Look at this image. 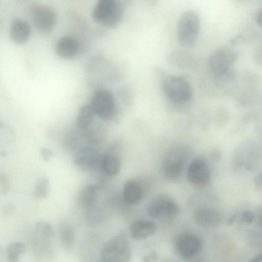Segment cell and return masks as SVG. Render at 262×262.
Returning a JSON list of instances; mask_svg holds the SVG:
<instances>
[{"mask_svg": "<svg viewBox=\"0 0 262 262\" xmlns=\"http://www.w3.org/2000/svg\"><path fill=\"white\" fill-rule=\"evenodd\" d=\"M54 239V230L50 223L39 221L35 224L31 243L33 253L37 258H50L52 256Z\"/></svg>", "mask_w": 262, "mask_h": 262, "instance_id": "6da1fadb", "label": "cell"}, {"mask_svg": "<svg viewBox=\"0 0 262 262\" xmlns=\"http://www.w3.org/2000/svg\"><path fill=\"white\" fill-rule=\"evenodd\" d=\"M124 12L122 3L118 0H98L92 12L93 19L106 28L116 27Z\"/></svg>", "mask_w": 262, "mask_h": 262, "instance_id": "7a4b0ae2", "label": "cell"}, {"mask_svg": "<svg viewBox=\"0 0 262 262\" xmlns=\"http://www.w3.org/2000/svg\"><path fill=\"white\" fill-rule=\"evenodd\" d=\"M200 28L199 16L194 11H185L180 17L177 26V37L183 47L193 46L198 37Z\"/></svg>", "mask_w": 262, "mask_h": 262, "instance_id": "3957f363", "label": "cell"}, {"mask_svg": "<svg viewBox=\"0 0 262 262\" xmlns=\"http://www.w3.org/2000/svg\"><path fill=\"white\" fill-rule=\"evenodd\" d=\"M132 257V250L128 241L123 235H115L103 245L100 254L103 261L126 262Z\"/></svg>", "mask_w": 262, "mask_h": 262, "instance_id": "277c9868", "label": "cell"}, {"mask_svg": "<svg viewBox=\"0 0 262 262\" xmlns=\"http://www.w3.org/2000/svg\"><path fill=\"white\" fill-rule=\"evenodd\" d=\"M162 90L169 100L178 104L186 103L192 97L190 84L180 76L171 75L166 77L162 82Z\"/></svg>", "mask_w": 262, "mask_h": 262, "instance_id": "5b68a950", "label": "cell"}, {"mask_svg": "<svg viewBox=\"0 0 262 262\" xmlns=\"http://www.w3.org/2000/svg\"><path fill=\"white\" fill-rule=\"evenodd\" d=\"M188 156L189 151L184 146H177L170 149L163 161L164 175L170 180L178 179L182 173Z\"/></svg>", "mask_w": 262, "mask_h": 262, "instance_id": "8992f818", "label": "cell"}, {"mask_svg": "<svg viewBox=\"0 0 262 262\" xmlns=\"http://www.w3.org/2000/svg\"><path fill=\"white\" fill-rule=\"evenodd\" d=\"M180 212L177 202L171 197L160 195L152 200L147 207V213L151 217L161 221L175 219Z\"/></svg>", "mask_w": 262, "mask_h": 262, "instance_id": "52a82bcc", "label": "cell"}, {"mask_svg": "<svg viewBox=\"0 0 262 262\" xmlns=\"http://www.w3.org/2000/svg\"><path fill=\"white\" fill-rule=\"evenodd\" d=\"M238 57V53L232 49L227 47L219 48L209 57V69L214 75L222 76L226 74Z\"/></svg>", "mask_w": 262, "mask_h": 262, "instance_id": "ba28073f", "label": "cell"}, {"mask_svg": "<svg viewBox=\"0 0 262 262\" xmlns=\"http://www.w3.org/2000/svg\"><path fill=\"white\" fill-rule=\"evenodd\" d=\"M30 16L35 27L45 33L52 31L57 21V14L55 10L47 5H32L30 8Z\"/></svg>", "mask_w": 262, "mask_h": 262, "instance_id": "9c48e42d", "label": "cell"}, {"mask_svg": "<svg viewBox=\"0 0 262 262\" xmlns=\"http://www.w3.org/2000/svg\"><path fill=\"white\" fill-rule=\"evenodd\" d=\"M90 104L95 115L103 119L110 120L116 115L117 107L114 98L107 90L96 91L92 96Z\"/></svg>", "mask_w": 262, "mask_h": 262, "instance_id": "30bf717a", "label": "cell"}, {"mask_svg": "<svg viewBox=\"0 0 262 262\" xmlns=\"http://www.w3.org/2000/svg\"><path fill=\"white\" fill-rule=\"evenodd\" d=\"M186 178L195 187L207 186L210 181V173L206 161L201 158H196L191 161L186 170Z\"/></svg>", "mask_w": 262, "mask_h": 262, "instance_id": "8fae6325", "label": "cell"}, {"mask_svg": "<svg viewBox=\"0 0 262 262\" xmlns=\"http://www.w3.org/2000/svg\"><path fill=\"white\" fill-rule=\"evenodd\" d=\"M102 155L92 147H83L78 150L73 158V163L80 170L93 172L101 169Z\"/></svg>", "mask_w": 262, "mask_h": 262, "instance_id": "7c38bea8", "label": "cell"}, {"mask_svg": "<svg viewBox=\"0 0 262 262\" xmlns=\"http://www.w3.org/2000/svg\"><path fill=\"white\" fill-rule=\"evenodd\" d=\"M174 247L180 256L184 258H190L200 252L202 247V242L195 234L184 233L177 237Z\"/></svg>", "mask_w": 262, "mask_h": 262, "instance_id": "4fadbf2b", "label": "cell"}, {"mask_svg": "<svg viewBox=\"0 0 262 262\" xmlns=\"http://www.w3.org/2000/svg\"><path fill=\"white\" fill-rule=\"evenodd\" d=\"M193 219L198 225L203 228H213L221 225L222 217L216 209L207 206H201L195 209Z\"/></svg>", "mask_w": 262, "mask_h": 262, "instance_id": "5bb4252c", "label": "cell"}, {"mask_svg": "<svg viewBox=\"0 0 262 262\" xmlns=\"http://www.w3.org/2000/svg\"><path fill=\"white\" fill-rule=\"evenodd\" d=\"M55 52L58 56L69 59L78 53L80 44L78 40L71 35H64L58 39L55 45Z\"/></svg>", "mask_w": 262, "mask_h": 262, "instance_id": "9a60e30c", "label": "cell"}, {"mask_svg": "<svg viewBox=\"0 0 262 262\" xmlns=\"http://www.w3.org/2000/svg\"><path fill=\"white\" fill-rule=\"evenodd\" d=\"M9 35L11 40L16 44L23 45L29 40L31 28L25 20L17 18L13 19L10 26Z\"/></svg>", "mask_w": 262, "mask_h": 262, "instance_id": "2e32d148", "label": "cell"}, {"mask_svg": "<svg viewBox=\"0 0 262 262\" xmlns=\"http://www.w3.org/2000/svg\"><path fill=\"white\" fill-rule=\"evenodd\" d=\"M156 224L150 220L139 219L130 225L132 237L136 241H142L153 235L157 231Z\"/></svg>", "mask_w": 262, "mask_h": 262, "instance_id": "e0dca14e", "label": "cell"}, {"mask_svg": "<svg viewBox=\"0 0 262 262\" xmlns=\"http://www.w3.org/2000/svg\"><path fill=\"white\" fill-rule=\"evenodd\" d=\"M122 195L123 200L126 203L130 205L137 204L143 198V188L138 181L128 180L124 184Z\"/></svg>", "mask_w": 262, "mask_h": 262, "instance_id": "ac0fdd59", "label": "cell"}, {"mask_svg": "<svg viewBox=\"0 0 262 262\" xmlns=\"http://www.w3.org/2000/svg\"><path fill=\"white\" fill-rule=\"evenodd\" d=\"M98 187L94 184L84 186L78 195V202L83 209H89L94 206L97 200Z\"/></svg>", "mask_w": 262, "mask_h": 262, "instance_id": "d6986e66", "label": "cell"}, {"mask_svg": "<svg viewBox=\"0 0 262 262\" xmlns=\"http://www.w3.org/2000/svg\"><path fill=\"white\" fill-rule=\"evenodd\" d=\"M101 169L106 175H117L121 168V162L118 156L108 153L102 156L101 161Z\"/></svg>", "mask_w": 262, "mask_h": 262, "instance_id": "ffe728a7", "label": "cell"}, {"mask_svg": "<svg viewBox=\"0 0 262 262\" xmlns=\"http://www.w3.org/2000/svg\"><path fill=\"white\" fill-rule=\"evenodd\" d=\"M95 113L90 104L82 105L79 109L76 125L80 128L89 127L94 120Z\"/></svg>", "mask_w": 262, "mask_h": 262, "instance_id": "44dd1931", "label": "cell"}, {"mask_svg": "<svg viewBox=\"0 0 262 262\" xmlns=\"http://www.w3.org/2000/svg\"><path fill=\"white\" fill-rule=\"evenodd\" d=\"M15 141V134L13 129L4 123L0 126V154L5 155L6 148Z\"/></svg>", "mask_w": 262, "mask_h": 262, "instance_id": "7402d4cb", "label": "cell"}, {"mask_svg": "<svg viewBox=\"0 0 262 262\" xmlns=\"http://www.w3.org/2000/svg\"><path fill=\"white\" fill-rule=\"evenodd\" d=\"M59 232L62 247L67 250L71 249L75 241V231L73 226L68 223H62L60 225Z\"/></svg>", "mask_w": 262, "mask_h": 262, "instance_id": "603a6c76", "label": "cell"}, {"mask_svg": "<svg viewBox=\"0 0 262 262\" xmlns=\"http://www.w3.org/2000/svg\"><path fill=\"white\" fill-rule=\"evenodd\" d=\"M26 245L21 242H14L9 244L5 251L6 258L9 262H17L26 250Z\"/></svg>", "mask_w": 262, "mask_h": 262, "instance_id": "cb8c5ba5", "label": "cell"}, {"mask_svg": "<svg viewBox=\"0 0 262 262\" xmlns=\"http://www.w3.org/2000/svg\"><path fill=\"white\" fill-rule=\"evenodd\" d=\"M50 192L49 180L45 177L40 178L36 181L33 190V196L36 200H42L47 198Z\"/></svg>", "mask_w": 262, "mask_h": 262, "instance_id": "d4e9b609", "label": "cell"}, {"mask_svg": "<svg viewBox=\"0 0 262 262\" xmlns=\"http://www.w3.org/2000/svg\"><path fill=\"white\" fill-rule=\"evenodd\" d=\"M88 141L93 145L101 144L104 139V132L100 128H92L87 135Z\"/></svg>", "mask_w": 262, "mask_h": 262, "instance_id": "484cf974", "label": "cell"}, {"mask_svg": "<svg viewBox=\"0 0 262 262\" xmlns=\"http://www.w3.org/2000/svg\"><path fill=\"white\" fill-rule=\"evenodd\" d=\"M10 188L9 181L7 175L3 172H0V193L5 195L9 191Z\"/></svg>", "mask_w": 262, "mask_h": 262, "instance_id": "4316f807", "label": "cell"}, {"mask_svg": "<svg viewBox=\"0 0 262 262\" xmlns=\"http://www.w3.org/2000/svg\"><path fill=\"white\" fill-rule=\"evenodd\" d=\"M240 217V222L246 224H251L254 220L253 213L249 210H246L243 212Z\"/></svg>", "mask_w": 262, "mask_h": 262, "instance_id": "83f0119b", "label": "cell"}, {"mask_svg": "<svg viewBox=\"0 0 262 262\" xmlns=\"http://www.w3.org/2000/svg\"><path fill=\"white\" fill-rule=\"evenodd\" d=\"M40 155L45 161L48 162L53 157L54 153L51 149L43 147L40 150Z\"/></svg>", "mask_w": 262, "mask_h": 262, "instance_id": "f1b7e54d", "label": "cell"}, {"mask_svg": "<svg viewBox=\"0 0 262 262\" xmlns=\"http://www.w3.org/2000/svg\"><path fill=\"white\" fill-rule=\"evenodd\" d=\"M158 258V255L156 252H152L150 253L145 255L143 258L144 261H154L156 260Z\"/></svg>", "mask_w": 262, "mask_h": 262, "instance_id": "f546056e", "label": "cell"}, {"mask_svg": "<svg viewBox=\"0 0 262 262\" xmlns=\"http://www.w3.org/2000/svg\"><path fill=\"white\" fill-rule=\"evenodd\" d=\"M253 182L255 186L259 189L261 188V173H258L254 178Z\"/></svg>", "mask_w": 262, "mask_h": 262, "instance_id": "4dcf8cb0", "label": "cell"}, {"mask_svg": "<svg viewBox=\"0 0 262 262\" xmlns=\"http://www.w3.org/2000/svg\"><path fill=\"white\" fill-rule=\"evenodd\" d=\"M255 21L256 24L261 27L262 22V11L261 10L258 11L255 15Z\"/></svg>", "mask_w": 262, "mask_h": 262, "instance_id": "1f68e13d", "label": "cell"}, {"mask_svg": "<svg viewBox=\"0 0 262 262\" xmlns=\"http://www.w3.org/2000/svg\"><path fill=\"white\" fill-rule=\"evenodd\" d=\"M148 5L151 7H155L158 3V0H145Z\"/></svg>", "mask_w": 262, "mask_h": 262, "instance_id": "d6a6232c", "label": "cell"}, {"mask_svg": "<svg viewBox=\"0 0 262 262\" xmlns=\"http://www.w3.org/2000/svg\"><path fill=\"white\" fill-rule=\"evenodd\" d=\"M261 257V253H259L257 255H256L252 260V261L254 262H257L260 260V258Z\"/></svg>", "mask_w": 262, "mask_h": 262, "instance_id": "836d02e7", "label": "cell"}, {"mask_svg": "<svg viewBox=\"0 0 262 262\" xmlns=\"http://www.w3.org/2000/svg\"><path fill=\"white\" fill-rule=\"evenodd\" d=\"M5 252L4 251V250L2 246L0 245V261L2 260L3 258L5 255Z\"/></svg>", "mask_w": 262, "mask_h": 262, "instance_id": "e575fe53", "label": "cell"}, {"mask_svg": "<svg viewBox=\"0 0 262 262\" xmlns=\"http://www.w3.org/2000/svg\"><path fill=\"white\" fill-rule=\"evenodd\" d=\"M13 1L17 3L23 4V3L28 2L29 0H13Z\"/></svg>", "mask_w": 262, "mask_h": 262, "instance_id": "d590c367", "label": "cell"}, {"mask_svg": "<svg viewBox=\"0 0 262 262\" xmlns=\"http://www.w3.org/2000/svg\"><path fill=\"white\" fill-rule=\"evenodd\" d=\"M3 123L4 122L0 120V126L2 125Z\"/></svg>", "mask_w": 262, "mask_h": 262, "instance_id": "8d00e7d4", "label": "cell"}, {"mask_svg": "<svg viewBox=\"0 0 262 262\" xmlns=\"http://www.w3.org/2000/svg\"><path fill=\"white\" fill-rule=\"evenodd\" d=\"M2 25V23H1V21L0 20V27H1V25Z\"/></svg>", "mask_w": 262, "mask_h": 262, "instance_id": "74e56055", "label": "cell"}, {"mask_svg": "<svg viewBox=\"0 0 262 262\" xmlns=\"http://www.w3.org/2000/svg\"><path fill=\"white\" fill-rule=\"evenodd\" d=\"M237 1H244V0H237Z\"/></svg>", "mask_w": 262, "mask_h": 262, "instance_id": "f35d334b", "label": "cell"}]
</instances>
